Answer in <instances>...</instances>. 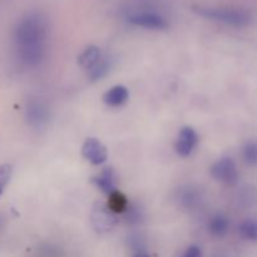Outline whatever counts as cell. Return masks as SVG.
Here are the masks:
<instances>
[{"instance_id":"52a82bcc","label":"cell","mask_w":257,"mask_h":257,"mask_svg":"<svg viewBox=\"0 0 257 257\" xmlns=\"http://www.w3.org/2000/svg\"><path fill=\"white\" fill-rule=\"evenodd\" d=\"M198 141H200V138H198L197 132L192 127L186 125V127L181 128L175 145L176 153L180 157H190L193 151L196 150V147H197Z\"/></svg>"},{"instance_id":"2e32d148","label":"cell","mask_w":257,"mask_h":257,"mask_svg":"<svg viewBox=\"0 0 257 257\" xmlns=\"http://www.w3.org/2000/svg\"><path fill=\"white\" fill-rule=\"evenodd\" d=\"M109 68H110V62L108 58H102L99 60L97 65H95L93 69H90L88 72V77H89L90 80H99L102 79L103 77L107 75V73L109 72Z\"/></svg>"},{"instance_id":"8fae6325","label":"cell","mask_w":257,"mask_h":257,"mask_svg":"<svg viewBox=\"0 0 257 257\" xmlns=\"http://www.w3.org/2000/svg\"><path fill=\"white\" fill-rule=\"evenodd\" d=\"M100 59H102V53H100L99 48L95 47V45H89V47L85 48L79 54V57H78V64L83 69L89 72L90 69H93L99 63Z\"/></svg>"},{"instance_id":"277c9868","label":"cell","mask_w":257,"mask_h":257,"mask_svg":"<svg viewBox=\"0 0 257 257\" xmlns=\"http://www.w3.org/2000/svg\"><path fill=\"white\" fill-rule=\"evenodd\" d=\"M25 118L33 130L40 131L47 127L50 118V112L48 105L39 98H32L25 105Z\"/></svg>"},{"instance_id":"5bb4252c","label":"cell","mask_w":257,"mask_h":257,"mask_svg":"<svg viewBox=\"0 0 257 257\" xmlns=\"http://www.w3.org/2000/svg\"><path fill=\"white\" fill-rule=\"evenodd\" d=\"M238 233L243 240L257 242V220L247 218V220L242 221L238 226Z\"/></svg>"},{"instance_id":"ba28073f","label":"cell","mask_w":257,"mask_h":257,"mask_svg":"<svg viewBox=\"0 0 257 257\" xmlns=\"http://www.w3.org/2000/svg\"><path fill=\"white\" fill-rule=\"evenodd\" d=\"M82 155L89 163L94 166H99L107 161L108 151L99 140L88 138L82 146Z\"/></svg>"},{"instance_id":"8992f818","label":"cell","mask_w":257,"mask_h":257,"mask_svg":"<svg viewBox=\"0 0 257 257\" xmlns=\"http://www.w3.org/2000/svg\"><path fill=\"white\" fill-rule=\"evenodd\" d=\"M117 215L104 203H97L92 212L93 227L98 232H108L117 225Z\"/></svg>"},{"instance_id":"9c48e42d","label":"cell","mask_w":257,"mask_h":257,"mask_svg":"<svg viewBox=\"0 0 257 257\" xmlns=\"http://www.w3.org/2000/svg\"><path fill=\"white\" fill-rule=\"evenodd\" d=\"M93 183L107 196H109L110 193L118 191L117 175H115L114 170H113L112 167L103 168L102 172H100L97 177L93 178Z\"/></svg>"},{"instance_id":"4fadbf2b","label":"cell","mask_w":257,"mask_h":257,"mask_svg":"<svg viewBox=\"0 0 257 257\" xmlns=\"http://www.w3.org/2000/svg\"><path fill=\"white\" fill-rule=\"evenodd\" d=\"M128 205H130V202H128L127 197H125L122 192H119V191H115V192L110 193V195L108 196L107 206L109 207L110 211H113V212L115 213V215H117V213H124Z\"/></svg>"},{"instance_id":"d6986e66","label":"cell","mask_w":257,"mask_h":257,"mask_svg":"<svg viewBox=\"0 0 257 257\" xmlns=\"http://www.w3.org/2000/svg\"><path fill=\"white\" fill-rule=\"evenodd\" d=\"M13 176V167L10 165H0V196L9 185Z\"/></svg>"},{"instance_id":"e0dca14e","label":"cell","mask_w":257,"mask_h":257,"mask_svg":"<svg viewBox=\"0 0 257 257\" xmlns=\"http://www.w3.org/2000/svg\"><path fill=\"white\" fill-rule=\"evenodd\" d=\"M178 198H180V202L182 203V206L187 208H192L200 202L201 196L193 188H186L185 191H181V195Z\"/></svg>"},{"instance_id":"5b68a950","label":"cell","mask_w":257,"mask_h":257,"mask_svg":"<svg viewBox=\"0 0 257 257\" xmlns=\"http://www.w3.org/2000/svg\"><path fill=\"white\" fill-rule=\"evenodd\" d=\"M211 176L218 182L235 186L238 181V171L235 161L231 157H223L216 161L210 170Z\"/></svg>"},{"instance_id":"7a4b0ae2","label":"cell","mask_w":257,"mask_h":257,"mask_svg":"<svg viewBox=\"0 0 257 257\" xmlns=\"http://www.w3.org/2000/svg\"><path fill=\"white\" fill-rule=\"evenodd\" d=\"M195 12L212 22L233 28H245L251 24L252 17L248 12L235 8H196Z\"/></svg>"},{"instance_id":"3957f363","label":"cell","mask_w":257,"mask_h":257,"mask_svg":"<svg viewBox=\"0 0 257 257\" xmlns=\"http://www.w3.org/2000/svg\"><path fill=\"white\" fill-rule=\"evenodd\" d=\"M125 19L135 27L151 30H165L170 25L165 15L158 13L157 10L148 9V8L130 10L125 14Z\"/></svg>"},{"instance_id":"44dd1931","label":"cell","mask_w":257,"mask_h":257,"mask_svg":"<svg viewBox=\"0 0 257 257\" xmlns=\"http://www.w3.org/2000/svg\"><path fill=\"white\" fill-rule=\"evenodd\" d=\"M132 257H151V256H150V253L145 250V248L140 247L135 251V253H133Z\"/></svg>"},{"instance_id":"7402d4cb","label":"cell","mask_w":257,"mask_h":257,"mask_svg":"<svg viewBox=\"0 0 257 257\" xmlns=\"http://www.w3.org/2000/svg\"><path fill=\"white\" fill-rule=\"evenodd\" d=\"M0 226H2V221H0Z\"/></svg>"},{"instance_id":"6da1fadb","label":"cell","mask_w":257,"mask_h":257,"mask_svg":"<svg viewBox=\"0 0 257 257\" xmlns=\"http://www.w3.org/2000/svg\"><path fill=\"white\" fill-rule=\"evenodd\" d=\"M17 57L25 67L35 68L42 64L47 54L48 25L38 13L25 15L14 32Z\"/></svg>"},{"instance_id":"7c38bea8","label":"cell","mask_w":257,"mask_h":257,"mask_svg":"<svg viewBox=\"0 0 257 257\" xmlns=\"http://www.w3.org/2000/svg\"><path fill=\"white\" fill-rule=\"evenodd\" d=\"M228 228H230V221L222 213L215 215L208 222V231L215 237H223L228 232Z\"/></svg>"},{"instance_id":"30bf717a","label":"cell","mask_w":257,"mask_h":257,"mask_svg":"<svg viewBox=\"0 0 257 257\" xmlns=\"http://www.w3.org/2000/svg\"><path fill=\"white\" fill-rule=\"evenodd\" d=\"M130 97V92L124 85H114L103 95V102L110 108H117L124 104Z\"/></svg>"},{"instance_id":"ffe728a7","label":"cell","mask_w":257,"mask_h":257,"mask_svg":"<svg viewBox=\"0 0 257 257\" xmlns=\"http://www.w3.org/2000/svg\"><path fill=\"white\" fill-rule=\"evenodd\" d=\"M181 257H202V251H201V248L198 246L191 245L183 251Z\"/></svg>"},{"instance_id":"ac0fdd59","label":"cell","mask_w":257,"mask_h":257,"mask_svg":"<svg viewBox=\"0 0 257 257\" xmlns=\"http://www.w3.org/2000/svg\"><path fill=\"white\" fill-rule=\"evenodd\" d=\"M123 215H124L125 221L131 225H137L143 220V211L135 203H130Z\"/></svg>"},{"instance_id":"9a60e30c","label":"cell","mask_w":257,"mask_h":257,"mask_svg":"<svg viewBox=\"0 0 257 257\" xmlns=\"http://www.w3.org/2000/svg\"><path fill=\"white\" fill-rule=\"evenodd\" d=\"M242 158L246 165L257 166V141H248L242 147Z\"/></svg>"}]
</instances>
